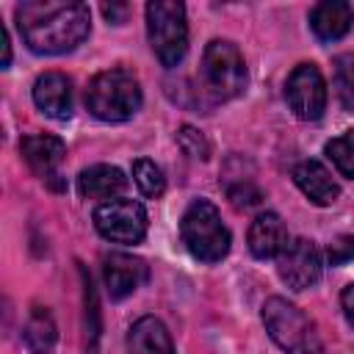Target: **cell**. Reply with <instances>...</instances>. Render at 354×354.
Wrapping results in <instances>:
<instances>
[{"label": "cell", "mask_w": 354, "mask_h": 354, "mask_svg": "<svg viewBox=\"0 0 354 354\" xmlns=\"http://www.w3.org/2000/svg\"><path fill=\"white\" fill-rule=\"evenodd\" d=\"M202 80L216 100H232L246 88V64L241 50L227 39H213L202 55Z\"/></svg>", "instance_id": "6"}, {"label": "cell", "mask_w": 354, "mask_h": 354, "mask_svg": "<svg viewBox=\"0 0 354 354\" xmlns=\"http://www.w3.org/2000/svg\"><path fill=\"white\" fill-rule=\"evenodd\" d=\"M230 199H232V205L235 207H254V205H260V199H263V194H260V188H254L249 180H243V183H238L235 188H230Z\"/></svg>", "instance_id": "25"}, {"label": "cell", "mask_w": 354, "mask_h": 354, "mask_svg": "<svg viewBox=\"0 0 354 354\" xmlns=\"http://www.w3.org/2000/svg\"><path fill=\"white\" fill-rule=\"evenodd\" d=\"M354 22V8L346 0H326L310 11V28L321 41H337L348 33Z\"/></svg>", "instance_id": "14"}, {"label": "cell", "mask_w": 354, "mask_h": 354, "mask_svg": "<svg viewBox=\"0 0 354 354\" xmlns=\"http://www.w3.org/2000/svg\"><path fill=\"white\" fill-rule=\"evenodd\" d=\"M22 337H25V346L30 348V354H50L58 340V326L44 307H33V313L22 329Z\"/></svg>", "instance_id": "18"}, {"label": "cell", "mask_w": 354, "mask_h": 354, "mask_svg": "<svg viewBox=\"0 0 354 354\" xmlns=\"http://www.w3.org/2000/svg\"><path fill=\"white\" fill-rule=\"evenodd\" d=\"M127 354H174L169 329L155 315L138 318L127 332Z\"/></svg>", "instance_id": "16"}, {"label": "cell", "mask_w": 354, "mask_h": 354, "mask_svg": "<svg viewBox=\"0 0 354 354\" xmlns=\"http://www.w3.org/2000/svg\"><path fill=\"white\" fill-rule=\"evenodd\" d=\"M147 36L152 53L163 66H177L188 53V25L185 6L177 0H152L147 3Z\"/></svg>", "instance_id": "5"}, {"label": "cell", "mask_w": 354, "mask_h": 354, "mask_svg": "<svg viewBox=\"0 0 354 354\" xmlns=\"http://www.w3.org/2000/svg\"><path fill=\"white\" fill-rule=\"evenodd\" d=\"M83 277V296H86V329H88V354H97V340H100V304H97V290L91 285V277L86 268H80Z\"/></svg>", "instance_id": "22"}, {"label": "cell", "mask_w": 354, "mask_h": 354, "mask_svg": "<svg viewBox=\"0 0 354 354\" xmlns=\"http://www.w3.org/2000/svg\"><path fill=\"white\" fill-rule=\"evenodd\" d=\"M19 152L25 158V163L39 174V177H53L58 163L64 160L66 155V147L58 136H47V133H33V136H25L19 141Z\"/></svg>", "instance_id": "12"}, {"label": "cell", "mask_w": 354, "mask_h": 354, "mask_svg": "<svg viewBox=\"0 0 354 354\" xmlns=\"http://www.w3.org/2000/svg\"><path fill=\"white\" fill-rule=\"evenodd\" d=\"M326 260H329V266L354 263V238L351 235H340L337 241H332L329 249H326Z\"/></svg>", "instance_id": "24"}, {"label": "cell", "mask_w": 354, "mask_h": 354, "mask_svg": "<svg viewBox=\"0 0 354 354\" xmlns=\"http://www.w3.org/2000/svg\"><path fill=\"white\" fill-rule=\"evenodd\" d=\"M94 227L113 243H138L147 235V210L133 199H108L94 210Z\"/></svg>", "instance_id": "7"}, {"label": "cell", "mask_w": 354, "mask_h": 354, "mask_svg": "<svg viewBox=\"0 0 354 354\" xmlns=\"http://www.w3.org/2000/svg\"><path fill=\"white\" fill-rule=\"evenodd\" d=\"M180 235L185 249L202 263H218L230 252V230L221 221V213L207 199H194L180 221Z\"/></svg>", "instance_id": "3"}, {"label": "cell", "mask_w": 354, "mask_h": 354, "mask_svg": "<svg viewBox=\"0 0 354 354\" xmlns=\"http://www.w3.org/2000/svg\"><path fill=\"white\" fill-rule=\"evenodd\" d=\"M88 8L83 3L28 0L17 6V28L25 44L39 55H61L88 36Z\"/></svg>", "instance_id": "1"}, {"label": "cell", "mask_w": 354, "mask_h": 354, "mask_svg": "<svg viewBox=\"0 0 354 354\" xmlns=\"http://www.w3.org/2000/svg\"><path fill=\"white\" fill-rule=\"evenodd\" d=\"M177 144H180V149L185 152V155H191V158H196V160H205L207 155H210V144H207V138L196 130V127H180V133H177Z\"/></svg>", "instance_id": "23"}, {"label": "cell", "mask_w": 354, "mask_h": 354, "mask_svg": "<svg viewBox=\"0 0 354 354\" xmlns=\"http://www.w3.org/2000/svg\"><path fill=\"white\" fill-rule=\"evenodd\" d=\"M340 304H343V315H346V321L354 326V282H351V285L343 290Z\"/></svg>", "instance_id": "26"}, {"label": "cell", "mask_w": 354, "mask_h": 354, "mask_svg": "<svg viewBox=\"0 0 354 354\" xmlns=\"http://www.w3.org/2000/svg\"><path fill=\"white\" fill-rule=\"evenodd\" d=\"M293 180H296V185L301 188V194H304L310 202L321 205V207L332 205V202L340 196V185L332 180V174L326 171V166L318 163V160H301V163L293 169Z\"/></svg>", "instance_id": "15"}, {"label": "cell", "mask_w": 354, "mask_h": 354, "mask_svg": "<svg viewBox=\"0 0 354 354\" xmlns=\"http://www.w3.org/2000/svg\"><path fill=\"white\" fill-rule=\"evenodd\" d=\"M133 180H136V185L141 188L144 196H160L163 188H166V177H163L160 166H155L147 158L133 160Z\"/></svg>", "instance_id": "21"}, {"label": "cell", "mask_w": 354, "mask_h": 354, "mask_svg": "<svg viewBox=\"0 0 354 354\" xmlns=\"http://www.w3.org/2000/svg\"><path fill=\"white\" fill-rule=\"evenodd\" d=\"M124 185H127L124 174L108 163L88 166L77 177V191L83 199H113L116 194H122Z\"/></svg>", "instance_id": "17"}, {"label": "cell", "mask_w": 354, "mask_h": 354, "mask_svg": "<svg viewBox=\"0 0 354 354\" xmlns=\"http://www.w3.org/2000/svg\"><path fill=\"white\" fill-rule=\"evenodd\" d=\"M277 274L288 288L304 290L321 279V252L307 238L288 241L277 257Z\"/></svg>", "instance_id": "9"}, {"label": "cell", "mask_w": 354, "mask_h": 354, "mask_svg": "<svg viewBox=\"0 0 354 354\" xmlns=\"http://www.w3.org/2000/svg\"><path fill=\"white\" fill-rule=\"evenodd\" d=\"M326 155L343 177L354 180V130H346L343 136L332 138L326 144Z\"/></svg>", "instance_id": "20"}, {"label": "cell", "mask_w": 354, "mask_h": 354, "mask_svg": "<svg viewBox=\"0 0 354 354\" xmlns=\"http://www.w3.org/2000/svg\"><path fill=\"white\" fill-rule=\"evenodd\" d=\"M33 102L50 119L72 116V83L61 72H44L33 83Z\"/></svg>", "instance_id": "10"}, {"label": "cell", "mask_w": 354, "mask_h": 354, "mask_svg": "<svg viewBox=\"0 0 354 354\" xmlns=\"http://www.w3.org/2000/svg\"><path fill=\"white\" fill-rule=\"evenodd\" d=\"M332 80L340 105L346 111H354V53H343L332 61Z\"/></svg>", "instance_id": "19"}, {"label": "cell", "mask_w": 354, "mask_h": 354, "mask_svg": "<svg viewBox=\"0 0 354 354\" xmlns=\"http://www.w3.org/2000/svg\"><path fill=\"white\" fill-rule=\"evenodd\" d=\"M102 14H105L111 22H124V17H127V6H124V3H111V6L105 3V6H102Z\"/></svg>", "instance_id": "27"}, {"label": "cell", "mask_w": 354, "mask_h": 354, "mask_svg": "<svg viewBox=\"0 0 354 354\" xmlns=\"http://www.w3.org/2000/svg\"><path fill=\"white\" fill-rule=\"evenodd\" d=\"M147 279V263L133 254H108L105 257V288L111 299L130 296L141 282Z\"/></svg>", "instance_id": "11"}, {"label": "cell", "mask_w": 354, "mask_h": 354, "mask_svg": "<svg viewBox=\"0 0 354 354\" xmlns=\"http://www.w3.org/2000/svg\"><path fill=\"white\" fill-rule=\"evenodd\" d=\"M285 97L299 119H318L326 111V83L315 64H299L285 83Z\"/></svg>", "instance_id": "8"}, {"label": "cell", "mask_w": 354, "mask_h": 354, "mask_svg": "<svg viewBox=\"0 0 354 354\" xmlns=\"http://www.w3.org/2000/svg\"><path fill=\"white\" fill-rule=\"evenodd\" d=\"M86 108L102 122H127L141 108V86L127 69H105L91 77Z\"/></svg>", "instance_id": "2"}, {"label": "cell", "mask_w": 354, "mask_h": 354, "mask_svg": "<svg viewBox=\"0 0 354 354\" xmlns=\"http://www.w3.org/2000/svg\"><path fill=\"white\" fill-rule=\"evenodd\" d=\"M285 246H288V230L282 218L271 210L260 213L249 227V252L257 260H271V257H279Z\"/></svg>", "instance_id": "13"}, {"label": "cell", "mask_w": 354, "mask_h": 354, "mask_svg": "<svg viewBox=\"0 0 354 354\" xmlns=\"http://www.w3.org/2000/svg\"><path fill=\"white\" fill-rule=\"evenodd\" d=\"M0 36H3V66L11 64V44H8V30L0 28Z\"/></svg>", "instance_id": "28"}, {"label": "cell", "mask_w": 354, "mask_h": 354, "mask_svg": "<svg viewBox=\"0 0 354 354\" xmlns=\"http://www.w3.org/2000/svg\"><path fill=\"white\" fill-rule=\"evenodd\" d=\"M263 324L271 340L288 354H324V343L315 324L288 299L271 296L263 304Z\"/></svg>", "instance_id": "4"}]
</instances>
